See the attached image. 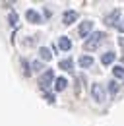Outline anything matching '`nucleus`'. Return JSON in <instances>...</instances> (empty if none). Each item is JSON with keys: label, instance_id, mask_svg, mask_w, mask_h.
<instances>
[{"label": "nucleus", "instance_id": "obj_1", "mask_svg": "<svg viewBox=\"0 0 124 126\" xmlns=\"http://www.w3.org/2000/svg\"><path fill=\"white\" fill-rule=\"evenodd\" d=\"M103 39H105V33H103V31L91 33V35H89V37L83 41V48H85V50H95V48L103 43Z\"/></svg>", "mask_w": 124, "mask_h": 126}, {"label": "nucleus", "instance_id": "obj_2", "mask_svg": "<svg viewBox=\"0 0 124 126\" xmlns=\"http://www.w3.org/2000/svg\"><path fill=\"white\" fill-rule=\"evenodd\" d=\"M91 97L97 101V103H103L107 99V89L103 83H93L91 85Z\"/></svg>", "mask_w": 124, "mask_h": 126}, {"label": "nucleus", "instance_id": "obj_3", "mask_svg": "<svg viewBox=\"0 0 124 126\" xmlns=\"http://www.w3.org/2000/svg\"><path fill=\"white\" fill-rule=\"evenodd\" d=\"M54 79H56V78H54V72H52V70L43 72V74H41V78H39V85H41V89H46Z\"/></svg>", "mask_w": 124, "mask_h": 126}, {"label": "nucleus", "instance_id": "obj_4", "mask_svg": "<svg viewBox=\"0 0 124 126\" xmlns=\"http://www.w3.org/2000/svg\"><path fill=\"white\" fill-rule=\"evenodd\" d=\"M76 19H78V12L76 10H66V12L62 14V23H64V25H72Z\"/></svg>", "mask_w": 124, "mask_h": 126}, {"label": "nucleus", "instance_id": "obj_5", "mask_svg": "<svg viewBox=\"0 0 124 126\" xmlns=\"http://www.w3.org/2000/svg\"><path fill=\"white\" fill-rule=\"evenodd\" d=\"M118 21H120V10H112V12L105 17V25H108V27H110V25H114V27H116V23H118Z\"/></svg>", "mask_w": 124, "mask_h": 126}, {"label": "nucleus", "instance_id": "obj_6", "mask_svg": "<svg viewBox=\"0 0 124 126\" xmlns=\"http://www.w3.org/2000/svg\"><path fill=\"white\" fill-rule=\"evenodd\" d=\"M93 31V21H81V25H79V29H78V33H79V37H89Z\"/></svg>", "mask_w": 124, "mask_h": 126}, {"label": "nucleus", "instance_id": "obj_7", "mask_svg": "<svg viewBox=\"0 0 124 126\" xmlns=\"http://www.w3.org/2000/svg\"><path fill=\"white\" fill-rule=\"evenodd\" d=\"M25 17H27V21H31V23H43L41 14H39L37 10H33V8H29V10L25 12Z\"/></svg>", "mask_w": 124, "mask_h": 126}, {"label": "nucleus", "instance_id": "obj_8", "mask_svg": "<svg viewBox=\"0 0 124 126\" xmlns=\"http://www.w3.org/2000/svg\"><path fill=\"white\" fill-rule=\"evenodd\" d=\"M93 62H95V60H93V56H89V54H81L79 60H78V64H79L81 68H91Z\"/></svg>", "mask_w": 124, "mask_h": 126}, {"label": "nucleus", "instance_id": "obj_9", "mask_svg": "<svg viewBox=\"0 0 124 126\" xmlns=\"http://www.w3.org/2000/svg\"><path fill=\"white\" fill-rule=\"evenodd\" d=\"M114 56H116V54H114L112 50H108V52H105V54L101 56V64H103V66H110V64L114 62Z\"/></svg>", "mask_w": 124, "mask_h": 126}, {"label": "nucleus", "instance_id": "obj_10", "mask_svg": "<svg viewBox=\"0 0 124 126\" xmlns=\"http://www.w3.org/2000/svg\"><path fill=\"white\" fill-rule=\"evenodd\" d=\"M58 47H60L62 50H66V52H68V50L72 48V41H70L68 37H64V35H62L60 39H58Z\"/></svg>", "mask_w": 124, "mask_h": 126}, {"label": "nucleus", "instance_id": "obj_11", "mask_svg": "<svg viewBox=\"0 0 124 126\" xmlns=\"http://www.w3.org/2000/svg\"><path fill=\"white\" fill-rule=\"evenodd\" d=\"M39 56H41V60L48 62V60L52 58V52H50V48H46V47H41V48H39Z\"/></svg>", "mask_w": 124, "mask_h": 126}, {"label": "nucleus", "instance_id": "obj_12", "mask_svg": "<svg viewBox=\"0 0 124 126\" xmlns=\"http://www.w3.org/2000/svg\"><path fill=\"white\" fill-rule=\"evenodd\" d=\"M66 85H68V79L66 78H56L54 79V89H56V91H64Z\"/></svg>", "mask_w": 124, "mask_h": 126}, {"label": "nucleus", "instance_id": "obj_13", "mask_svg": "<svg viewBox=\"0 0 124 126\" xmlns=\"http://www.w3.org/2000/svg\"><path fill=\"white\" fill-rule=\"evenodd\" d=\"M72 66H74V62H72V58H64V60H60L58 62V68H62V70H72Z\"/></svg>", "mask_w": 124, "mask_h": 126}, {"label": "nucleus", "instance_id": "obj_14", "mask_svg": "<svg viewBox=\"0 0 124 126\" xmlns=\"http://www.w3.org/2000/svg\"><path fill=\"white\" fill-rule=\"evenodd\" d=\"M112 76L116 79H124V66H114L112 68Z\"/></svg>", "mask_w": 124, "mask_h": 126}, {"label": "nucleus", "instance_id": "obj_15", "mask_svg": "<svg viewBox=\"0 0 124 126\" xmlns=\"http://www.w3.org/2000/svg\"><path fill=\"white\" fill-rule=\"evenodd\" d=\"M108 91H110V95L118 93V85H116V81H110V83H108Z\"/></svg>", "mask_w": 124, "mask_h": 126}, {"label": "nucleus", "instance_id": "obj_16", "mask_svg": "<svg viewBox=\"0 0 124 126\" xmlns=\"http://www.w3.org/2000/svg\"><path fill=\"white\" fill-rule=\"evenodd\" d=\"M10 25H17V14L10 12Z\"/></svg>", "mask_w": 124, "mask_h": 126}, {"label": "nucleus", "instance_id": "obj_17", "mask_svg": "<svg viewBox=\"0 0 124 126\" xmlns=\"http://www.w3.org/2000/svg\"><path fill=\"white\" fill-rule=\"evenodd\" d=\"M116 29H118V31H120V33H124V16L120 17V21L116 23Z\"/></svg>", "mask_w": 124, "mask_h": 126}, {"label": "nucleus", "instance_id": "obj_18", "mask_svg": "<svg viewBox=\"0 0 124 126\" xmlns=\"http://www.w3.org/2000/svg\"><path fill=\"white\" fill-rule=\"evenodd\" d=\"M31 68H33L35 72H39V70H41L43 66H41V62H37V60H35V62H31Z\"/></svg>", "mask_w": 124, "mask_h": 126}, {"label": "nucleus", "instance_id": "obj_19", "mask_svg": "<svg viewBox=\"0 0 124 126\" xmlns=\"http://www.w3.org/2000/svg\"><path fill=\"white\" fill-rule=\"evenodd\" d=\"M45 99L48 103H54V95H50V93H45Z\"/></svg>", "mask_w": 124, "mask_h": 126}, {"label": "nucleus", "instance_id": "obj_20", "mask_svg": "<svg viewBox=\"0 0 124 126\" xmlns=\"http://www.w3.org/2000/svg\"><path fill=\"white\" fill-rule=\"evenodd\" d=\"M122 64H124V56H122Z\"/></svg>", "mask_w": 124, "mask_h": 126}]
</instances>
